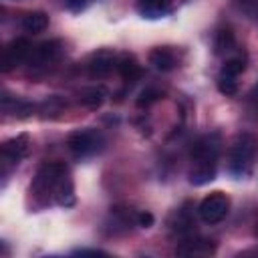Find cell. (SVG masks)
Segmentation results:
<instances>
[{"label":"cell","mask_w":258,"mask_h":258,"mask_svg":"<svg viewBox=\"0 0 258 258\" xmlns=\"http://www.w3.org/2000/svg\"><path fill=\"white\" fill-rule=\"evenodd\" d=\"M32 191L36 194H48L54 204L60 208L75 206V185L69 175L67 165L62 163H44L32 181Z\"/></svg>","instance_id":"1"},{"label":"cell","mask_w":258,"mask_h":258,"mask_svg":"<svg viewBox=\"0 0 258 258\" xmlns=\"http://www.w3.org/2000/svg\"><path fill=\"white\" fill-rule=\"evenodd\" d=\"M222 151L220 133L204 135L191 149V167L187 171L191 185H206L216 179L218 173V159Z\"/></svg>","instance_id":"2"},{"label":"cell","mask_w":258,"mask_h":258,"mask_svg":"<svg viewBox=\"0 0 258 258\" xmlns=\"http://www.w3.org/2000/svg\"><path fill=\"white\" fill-rule=\"evenodd\" d=\"M258 151V137L254 133H240L230 149V159H228V171L232 177L242 179L250 175L254 157Z\"/></svg>","instance_id":"3"},{"label":"cell","mask_w":258,"mask_h":258,"mask_svg":"<svg viewBox=\"0 0 258 258\" xmlns=\"http://www.w3.org/2000/svg\"><path fill=\"white\" fill-rule=\"evenodd\" d=\"M67 147L79 159L93 157L105 149V135L97 129H79L69 135Z\"/></svg>","instance_id":"4"},{"label":"cell","mask_w":258,"mask_h":258,"mask_svg":"<svg viewBox=\"0 0 258 258\" xmlns=\"http://www.w3.org/2000/svg\"><path fill=\"white\" fill-rule=\"evenodd\" d=\"M26 151H28V135L26 133H20V135L2 143V147H0V169H2L4 179L10 175L12 167H16L18 161L26 155Z\"/></svg>","instance_id":"5"},{"label":"cell","mask_w":258,"mask_h":258,"mask_svg":"<svg viewBox=\"0 0 258 258\" xmlns=\"http://www.w3.org/2000/svg\"><path fill=\"white\" fill-rule=\"evenodd\" d=\"M230 212V198L222 191H214L208 198H204L198 206V216L206 224H218L222 222Z\"/></svg>","instance_id":"6"},{"label":"cell","mask_w":258,"mask_h":258,"mask_svg":"<svg viewBox=\"0 0 258 258\" xmlns=\"http://www.w3.org/2000/svg\"><path fill=\"white\" fill-rule=\"evenodd\" d=\"M32 52V44L26 38H14L4 46L2 52V73H10L16 67H20L22 62L28 60Z\"/></svg>","instance_id":"7"},{"label":"cell","mask_w":258,"mask_h":258,"mask_svg":"<svg viewBox=\"0 0 258 258\" xmlns=\"http://www.w3.org/2000/svg\"><path fill=\"white\" fill-rule=\"evenodd\" d=\"M60 54H62V42L58 38L44 40V42H40L38 46L32 48V52H30L26 62L32 69H44V67L52 64V62H56L60 58Z\"/></svg>","instance_id":"8"},{"label":"cell","mask_w":258,"mask_h":258,"mask_svg":"<svg viewBox=\"0 0 258 258\" xmlns=\"http://www.w3.org/2000/svg\"><path fill=\"white\" fill-rule=\"evenodd\" d=\"M117 54L109 48H99L91 52L87 58V71L91 77H107L113 69H117Z\"/></svg>","instance_id":"9"},{"label":"cell","mask_w":258,"mask_h":258,"mask_svg":"<svg viewBox=\"0 0 258 258\" xmlns=\"http://www.w3.org/2000/svg\"><path fill=\"white\" fill-rule=\"evenodd\" d=\"M137 10L143 18L155 20L169 12V0H137Z\"/></svg>","instance_id":"10"},{"label":"cell","mask_w":258,"mask_h":258,"mask_svg":"<svg viewBox=\"0 0 258 258\" xmlns=\"http://www.w3.org/2000/svg\"><path fill=\"white\" fill-rule=\"evenodd\" d=\"M149 64L159 73H169L175 69V56L169 48H153L149 52Z\"/></svg>","instance_id":"11"},{"label":"cell","mask_w":258,"mask_h":258,"mask_svg":"<svg viewBox=\"0 0 258 258\" xmlns=\"http://www.w3.org/2000/svg\"><path fill=\"white\" fill-rule=\"evenodd\" d=\"M20 26L24 32H30V34H38L42 30H46L48 26V16L42 12V10H32V12H26L20 20Z\"/></svg>","instance_id":"12"},{"label":"cell","mask_w":258,"mask_h":258,"mask_svg":"<svg viewBox=\"0 0 258 258\" xmlns=\"http://www.w3.org/2000/svg\"><path fill=\"white\" fill-rule=\"evenodd\" d=\"M216 250V246L212 244V240H185L181 246H177V254H185V256H208Z\"/></svg>","instance_id":"13"},{"label":"cell","mask_w":258,"mask_h":258,"mask_svg":"<svg viewBox=\"0 0 258 258\" xmlns=\"http://www.w3.org/2000/svg\"><path fill=\"white\" fill-rule=\"evenodd\" d=\"M2 111L4 113H12L18 119H24L34 111V105H30V103H26L22 99H12L10 95L4 93L2 95Z\"/></svg>","instance_id":"14"},{"label":"cell","mask_w":258,"mask_h":258,"mask_svg":"<svg viewBox=\"0 0 258 258\" xmlns=\"http://www.w3.org/2000/svg\"><path fill=\"white\" fill-rule=\"evenodd\" d=\"M117 71L127 83H133V81H137L141 77V67H139V62L135 60L133 54H123L117 60Z\"/></svg>","instance_id":"15"},{"label":"cell","mask_w":258,"mask_h":258,"mask_svg":"<svg viewBox=\"0 0 258 258\" xmlns=\"http://www.w3.org/2000/svg\"><path fill=\"white\" fill-rule=\"evenodd\" d=\"M79 103L87 109H99L105 103V91L101 87H85L79 91Z\"/></svg>","instance_id":"16"},{"label":"cell","mask_w":258,"mask_h":258,"mask_svg":"<svg viewBox=\"0 0 258 258\" xmlns=\"http://www.w3.org/2000/svg\"><path fill=\"white\" fill-rule=\"evenodd\" d=\"M236 48V38H234V32L230 28H222L218 30L216 38H214V52L218 56H224L228 52H232Z\"/></svg>","instance_id":"17"},{"label":"cell","mask_w":258,"mask_h":258,"mask_svg":"<svg viewBox=\"0 0 258 258\" xmlns=\"http://www.w3.org/2000/svg\"><path fill=\"white\" fill-rule=\"evenodd\" d=\"M236 79H238V77L220 73V75H218V81H216L218 91H220L222 95H226V97H234V95L238 93V81H236Z\"/></svg>","instance_id":"18"},{"label":"cell","mask_w":258,"mask_h":258,"mask_svg":"<svg viewBox=\"0 0 258 258\" xmlns=\"http://www.w3.org/2000/svg\"><path fill=\"white\" fill-rule=\"evenodd\" d=\"M246 71V58L242 54H236V56H230L224 60L222 64V71L220 73H226V75H232V77H238L240 73Z\"/></svg>","instance_id":"19"},{"label":"cell","mask_w":258,"mask_h":258,"mask_svg":"<svg viewBox=\"0 0 258 258\" xmlns=\"http://www.w3.org/2000/svg\"><path fill=\"white\" fill-rule=\"evenodd\" d=\"M161 97V93L157 91V89H153V87H149V89H145V91H141V95L137 97V107H149V105H153L157 99Z\"/></svg>","instance_id":"20"},{"label":"cell","mask_w":258,"mask_h":258,"mask_svg":"<svg viewBox=\"0 0 258 258\" xmlns=\"http://www.w3.org/2000/svg\"><path fill=\"white\" fill-rule=\"evenodd\" d=\"M153 222H155V218H153V214L151 212H137V226L139 228H151L153 226Z\"/></svg>","instance_id":"21"},{"label":"cell","mask_w":258,"mask_h":258,"mask_svg":"<svg viewBox=\"0 0 258 258\" xmlns=\"http://www.w3.org/2000/svg\"><path fill=\"white\" fill-rule=\"evenodd\" d=\"M89 4H91V0H64L67 10H71V12H83Z\"/></svg>","instance_id":"22"},{"label":"cell","mask_w":258,"mask_h":258,"mask_svg":"<svg viewBox=\"0 0 258 258\" xmlns=\"http://www.w3.org/2000/svg\"><path fill=\"white\" fill-rule=\"evenodd\" d=\"M73 254L75 256H87V254H91V256H107V252L105 250H99V248H79Z\"/></svg>","instance_id":"23"},{"label":"cell","mask_w":258,"mask_h":258,"mask_svg":"<svg viewBox=\"0 0 258 258\" xmlns=\"http://www.w3.org/2000/svg\"><path fill=\"white\" fill-rule=\"evenodd\" d=\"M236 2V6L240 8V10H244V12H252L254 8H256V4H258V0H234Z\"/></svg>","instance_id":"24"},{"label":"cell","mask_w":258,"mask_h":258,"mask_svg":"<svg viewBox=\"0 0 258 258\" xmlns=\"http://www.w3.org/2000/svg\"><path fill=\"white\" fill-rule=\"evenodd\" d=\"M252 97H254V99H256V101H258V85H256V87H254V91H252Z\"/></svg>","instance_id":"25"}]
</instances>
